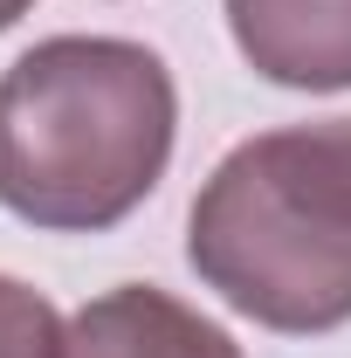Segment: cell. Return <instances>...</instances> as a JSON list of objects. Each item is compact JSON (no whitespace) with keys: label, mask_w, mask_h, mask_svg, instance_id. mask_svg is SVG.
Instances as JSON below:
<instances>
[{"label":"cell","mask_w":351,"mask_h":358,"mask_svg":"<svg viewBox=\"0 0 351 358\" xmlns=\"http://www.w3.org/2000/svg\"><path fill=\"white\" fill-rule=\"evenodd\" d=\"M179 96L117 35L35 42L0 76V207L48 234L117 227L173 159Z\"/></svg>","instance_id":"obj_1"},{"label":"cell","mask_w":351,"mask_h":358,"mask_svg":"<svg viewBox=\"0 0 351 358\" xmlns=\"http://www.w3.org/2000/svg\"><path fill=\"white\" fill-rule=\"evenodd\" d=\"M186 262L227 310L317 338L351 324V193L317 124L234 145L193 200Z\"/></svg>","instance_id":"obj_2"},{"label":"cell","mask_w":351,"mask_h":358,"mask_svg":"<svg viewBox=\"0 0 351 358\" xmlns=\"http://www.w3.org/2000/svg\"><path fill=\"white\" fill-rule=\"evenodd\" d=\"M248 69L282 90H351V0H220Z\"/></svg>","instance_id":"obj_3"},{"label":"cell","mask_w":351,"mask_h":358,"mask_svg":"<svg viewBox=\"0 0 351 358\" xmlns=\"http://www.w3.org/2000/svg\"><path fill=\"white\" fill-rule=\"evenodd\" d=\"M62 358H241V345L179 296L124 282L62 324Z\"/></svg>","instance_id":"obj_4"},{"label":"cell","mask_w":351,"mask_h":358,"mask_svg":"<svg viewBox=\"0 0 351 358\" xmlns=\"http://www.w3.org/2000/svg\"><path fill=\"white\" fill-rule=\"evenodd\" d=\"M0 358H62V317L42 289L0 275Z\"/></svg>","instance_id":"obj_5"},{"label":"cell","mask_w":351,"mask_h":358,"mask_svg":"<svg viewBox=\"0 0 351 358\" xmlns=\"http://www.w3.org/2000/svg\"><path fill=\"white\" fill-rule=\"evenodd\" d=\"M317 145H324V159H331L338 186L351 193V117H338V124H317Z\"/></svg>","instance_id":"obj_6"},{"label":"cell","mask_w":351,"mask_h":358,"mask_svg":"<svg viewBox=\"0 0 351 358\" xmlns=\"http://www.w3.org/2000/svg\"><path fill=\"white\" fill-rule=\"evenodd\" d=\"M21 14H28V0H0V28H14Z\"/></svg>","instance_id":"obj_7"}]
</instances>
